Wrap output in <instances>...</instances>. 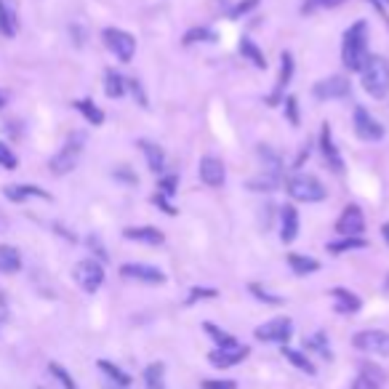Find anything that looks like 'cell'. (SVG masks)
Wrapping results in <instances>:
<instances>
[{"label": "cell", "mask_w": 389, "mask_h": 389, "mask_svg": "<svg viewBox=\"0 0 389 389\" xmlns=\"http://www.w3.org/2000/svg\"><path fill=\"white\" fill-rule=\"evenodd\" d=\"M125 88H128V83H125V78L118 70H107L104 73V94L110 99H121L125 94Z\"/></svg>", "instance_id": "484cf974"}, {"label": "cell", "mask_w": 389, "mask_h": 389, "mask_svg": "<svg viewBox=\"0 0 389 389\" xmlns=\"http://www.w3.org/2000/svg\"><path fill=\"white\" fill-rule=\"evenodd\" d=\"M336 232L341 237H363L365 232V216L360 206H347L336 219Z\"/></svg>", "instance_id": "9c48e42d"}, {"label": "cell", "mask_w": 389, "mask_h": 389, "mask_svg": "<svg viewBox=\"0 0 389 389\" xmlns=\"http://www.w3.org/2000/svg\"><path fill=\"white\" fill-rule=\"evenodd\" d=\"M3 101H6V99H3V94H0V107H3Z\"/></svg>", "instance_id": "f5cc1de1"}, {"label": "cell", "mask_w": 389, "mask_h": 389, "mask_svg": "<svg viewBox=\"0 0 389 389\" xmlns=\"http://www.w3.org/2000/svg\"><path fill=\"white\" fill-rule=\"evenodd\" d=\"M214 296H216L214 288H192L190 299H187V304H192V302H197V299H214Z\"/></svg>", "instance_id": "bcb514c9"}, {"label": "cell", "mask_w": 389, "mask_h": 389, "mask_svg": "<svg viewBox=\"0 0 389 389\" xmlns=\"http://www.w3.org/2000/svg\"><path fill=\"white\" fill-rule=\"evenodd\" d=\"M176 184H179L176 176H163V179H160V194L171 197V194L176 192Z\"/></svg>", "instance_id": "ee69618b"}, {"label": "cell", "mask_w": 389, "mask_h": 389, "mask_svg": "<svg viewBox=\"0 0 389 389\" xmlns=\"http://www.w3.org/2000/svg\"><path fill=\"white\" fill-rule=\"evenodd\" d=\"M312 94H315L317 99H344L350 97V80L344 78V75H333V78H326V80H320V83H315V88H312Z\"/></svg>", "instance_id": "7c38bea8"}, {"label": "cell", "mask_w": 389, "mask_h": 389, "mask_svg": "<svg viewBox=\"0 0 389 389\" xmlns=\"http://www.w3.org/2000/svg\"><path fill=\"white\" fill-rule=\"evenodd\" d=\"M152 203H155V206H160L163 208V211H166V214H168V216H176V208L171 206L168 203V197H166V194H152Z\"/></svg>", "instance_id": "7dc6e473"}, {"label": "cell", "mask_w": 389, "mask_h": 389, "mask_svg": "<svg viewBox=\"0 0 389 389\" xmlns=\"http://www.w3.org/2000/svg\"><path fill=\"white\" fill-rule=\"evenodd\" d=\"M83 142L85 136L83 134H75L67 144L61 147L59 152L49 160V168L54 176H64V173H70V171L78 166V160H80V152H83Z\"/></svg>", "instance_id": "277c9868"}, {"label": "cell", "mask_w": 389, "mask_h": 389, "mask_svg": "<svg viewBox=\"0 0 389 389\" xmlns=\"http://www.w3.org/2000/svg\"><path fill=\"white\" fill-rule=\"evenodd\" d=\"M125 83H128V88L134 91V97H139V104L147 107V97H144V91H142V85H139V80H125Z\"/></svg>", "instance_id": "c3c4849f"}, {"label": "cell", "mask_w": 389, "mask_h": 389, "mask_svg": "<svg viewBox=\"0 0 389 389\" xmlns=\"http://www.w3.org/2000/svg\"><path fill=\"white\" fill-rule=\"evenodd\" d=\"M115 176H118V179H125V182H131V184H136V176H134V173H128V171H118Z\"/></svg>", "instance_id": "681fc988"}, {"label": "cell", "mask_w": 389, "mask_h": 389, "mask_svg": "<svg viewBox=\"0 0 389 389\" xmlns=\"http://www.w3.org/2000/svg\"><path fill=\"white\" fill-rule=\"evenodd\" d=\"M285 112H288V123L299 125V101H296V97L285 99Z\"/></svg>", "instance_id": "7bdbcfd3"}, {"label": "cell", "mask_w": 389, "mask_h": 389, "mask_svg": "<svg viewBox=\"0 0 389 389\" xmlns=\"http://www.w3.org/2000/svg\"><path fill=\"white\" fill-rule=\"evenodd\" d=\"M307 347L331 360V347H328V339H326V333H323V331H317L315 336H309V339H307Z\"/></svg>", "instance_id": "d590c367"}, {"label": "cell", "mask_w": 389, "mask_h": 389, "mask_svg": "<svg viewBox=\"0 0 389 389\" xmlns=\"http://www.w3.org/2000/svg\"><path fill=\"white\" fill-rule=\"evenodd\" d=\"M121 275L125 280H139V283H147V285H160V283H166V275H163V269L152 267V264H123L121 267Z\"/></svg>", "instance_id": "8fae6325"}, {"label": "cell", "mask_w": 389, "mask_h": 389, "mask_svg": "<svg viewBox=\"0 0 389 389\" xmlns=\"http://www.w3.org/2000/svg\"><path fill=\"white\" fill-rule=\"evenodd\" d=\"M251 293H254L259 302H267V304H283V299H280V296H272V293H267L261 285H256V283H251Z\"/></svg>", "instance_id": "60d3db41"}, {"label": "cell", "mask_w": 389, "mask_h": 389, "mask_svg": "<svg viewBox=\"0 0 389 389\" xmlns=\"http://www.w3.org/2000/svg\"><path fill=\"white\" fill-rule=\"evenodd\" d=\"M197 173H200V182L208 184V187H221L224 179H227V168H224V163H221L219 158H214V155H206V158L200 160Z\"/></svg>", "instance_id": "9a60e30c"}, {"label": "cell", "mask_w": 389, "mask_h": 389, "mask_svg": "<svg viewBox=\"0 0 389 389\" xmlns=\"http://www.w3.org/2000/svg\"><path fill=\"white\" fill-rule=\"evenodd\" d=\"M3 194L11 200V203H25L30 197H40V200H51V194L40 187H32V184H8L3 187Z\"/></svg>", "instance_id": "d6986e66"}, {"label": "cell", "mask_w": 389, "mask_h": 389, "mask_svg": "<svg viewBox=\"0 0 389 389\" xmlns=\"http://www.w3.org/2000/svg\"><path fill=\"white\" fill-rule=\"evenodd\" d=\"M328 254H344V251H360V248H368V240L365 237H341L336 243H328Z\"/></svg>", "instance_id": "1f68e13d"}, {"label": "cell", "mask_w": 389, "mask_h": 389, "mask_svg": "<svg viewBox=\"0 0 389 389\" xmlns=\"http://www.w3.org/2000/svg\"><path fill=\"white\" fill-rule=\"evenodd\" d=\"M75 275V283L83 288L85 293H97L101 288V283H104V267L99 264L97 259H83V261H78L73 269Z\"/></svg>", "instance_id": "5b68a950"}, {"label": "cell", "mask_w": 389, "mask_h": 389, "mask_svg": "<svg viewBox=\"0 0 389 389\" xmlns=\"http://www.w3.org/2000/svg\"><path fill=\"white\" fill-rule=\"evenodd\" d=\"M110 389H125V387H110Z\"/></svg>", "instance_id": "db71d44e"}, {"label": "cell", "mask_w": 389, "mask_h": 389, "mask_svg": "<svg viewBox=\"0 0 389 389\" xmlns=\"http://www.w3.org/2000/svg\"><path fill=\"white\" fill-rule=\"evenodd\" d=\"M354 350L368 354H378V357H389V333L387 331H360L354 333Z\"/></svg>", "instance_id": "52a82bcc"}, {"label": "cell", "mask_w": 389, "mask_h": 389, "mask_svg": "<svg viewBox=\"0 0 389 389\" xmlns=\"http://www.w3.org/2000/svg\"><path fill=\"white\" fill-rule=\"evenodd\" d=\"M354 134L365 142H378V139H384V125L365 107H354Z\"/></svg>", "instance_id": "30bf717a"}, {"label": "cell", "mask_w": 389, "mask_h": 389, "mask_svg": "<svg viewBox=\"0 0 389 389\" xmlns=\"http://www.w3.org/2000/svg\"><path fill=\"white\" fill-rule=\"evenodd\" d=\"M125 240H134V243H144V245H160L166 240V235L158 227H125L123 230Z\"/></svg>", "instance_id": "44dd1931"}, {"label": "cell", "mask_w": 389, "mask_h": 389, "mask_svg": "<svg viewBox=\"0 0 389 389\" xmlns=\"http://www.w3.org/2000/svg\"><path fill=\"white\" fill-rule=\"evenodd\" d=\"M341 61L350 73H360L368 61V25L365 19H357L347 32H344V46H341Z\"/></svg>", "instance_id": "6da1fadb"}, {"label": "cell", "mask_w": 389, "mask_h": 389, "mask_svg": "<svg viewBox=\"0 0 389 389\" xmlns=\"http://www.w3.org/2000/svg\"><path fill=\"white\" fill-rule=\"evenodd\" d=\"M280 78H278V85H275V91L267 97V104L269 107H275L283 97V91H285V85L291 83V75H293V54L291 51H283V56H280Z\"/></svg>", "instance_id": "2e32d148"}, {"label": "cell", "mask_w": 389, "mask_h": 389, "mask_svg": "<svg viewBox=\"0 0 389 389\" xmlns=\"http://www.w3.org/2000/svg\"><path fill=\"white\" fill-rule=\"evenodd\" d=\"M299 237V211L293 206L280 208V240L283 243H293Z\"/></svg>", "instance_id": "e0dca14e"}, {"label": "cell", "mask_w": 389, "mask_h": 389, "mask_svg": "<svg viewBox=\"0 0 389 389\" xmlns=\"http://www.w3.org/2000/svg\"><path fill=\"white\" fill-rule=\"evenodd\" d=\"M248 357V347L245 344H230V347H216L214 352L208 354V360L211 365H216V368H230V365H237L240 360Z\"/></svg>", "instance_id": "5bb4252c"}, {"label": "cell", "mask_w": 389, "mask_h": 389, "mask_svg": "<svg viewBox=\"0 0 389 389\" xmlns=\"http://www.w3.org/2000/svg\"><path fill=\"white\" fill-rule=\"evenodd\" d=\"M331 299H333V309L339 312V315H354V312H360V296L352 291H347V288H333L331 291Z\"/></svg>", "instance_id": "ac0fdd59"}, {"label": "cell", "mask_w": 389, "mask_h": 389, "mask_svg": "<svg viewBox=\"0 0 389 389\" xmlns=\"http://www.w3.org/2000/svg\"><path fill=\"white\" fill-rule=\"evenodd\" d=\"M75 110L80 112L91 125H101V123H104V112L99 110L91 99H80V101H75Z\"/></svg>", "instance_id": "f546056e"}, {"label": "cell", "mask_w": 389, "mask_h": 389, "mask_svg": "<svg viewBox=\"0 0 389 389\" xmlns=\"http://www.w3.org/2000/svg\"><path fill=\"white\" fill-rule=\"evenodd\" d=\"M360 75L365 94H371L373 99H384L389 94V61L384 56H368Z\"/></svg>", "instance_id": "7a4b0ae2"}, {"label": "cell", "mask_w": 389, "mask_h": 389, "mask_svg": "<svg viewBox=\"0 0 389 389\" xmlns=\"http://www.w3.org/2000/svg\"><path fill=\"white\" fill-rule=\"evenodd\" d=\"M200 389H237V381L232 378H206Z\"/></svg>", "instance_id": "ab89813d"}, {"label": "cell", "mask_w": 389, "mask_h": 389, "mask_svg": "<svg viewBox=\"0 0 389 389\" xmlns=\"http://www.w3.org/2000/svg\"><path fill=\"white\" fill-rule=\"evenodd\" d=\"M16 166H19V158L13 155V149L8 144H3V142H0V168L13 171Z\"/></svg>", "instance_id": "74e56055"}, {"label": "cell", "mask_w": 389, "mask_h": 389, "mask_svg": "<svg viewBox=\"0 0 389 389\" xmlns=\"http://www.w3.org/2000/svg\"><path fill=\"white\" fill-rule=\"evenodd\" d=\"M285 190L299 203H320L328 194V190L323 187V182L317 176H309V173H296V176H291L285 182Z\"/></svg>", "instance_id": "3957f363"}, {"label": "cell", "mask_w": 389, "mask_h": 389, "mask_svg": "<svg viewBox=\"0 0 389 389\" xmlns=\"http://www.w3.org/2000/svg\"><path fill=\"white\" fill-rule=\"evenodd\" d=\"M256 155H259V160L264 163V171L267 173H275V176H280V168H283V160H280V155L272 149V147L267 144H259V149H256Z\"/></svg>", "instance_id": "f1b7e54d"}, {"label": "cell", "mask_w": 389, "mask_h": 389, "mask_svg": "<svg viewBox=\"0 0 389 389\" xmlns=\"http://www.w3.org/2000/svg\"><path fill=\"white\" fill-rule=\"evenodd\" d=\"M320 152H323V158H326V163H328V168L333 173L344 171V160H341L339 147L333 144V131H331L328 123H323V128H320Z\"/></svg>", "instance_id": "4fadbf2b"}, {"label": "cell", "mask_w": 389, "mask_h": 389, "mask_svg": "<svg viewBox=\"0 0 389 389\" xmlns=\"http://www.w3.org/2000/svg\"><path fill=\"white\" fill-rule=\"evenodd\" d=\"M203 328H206V333H208V336H211L214 341H216L219 347H230V344H237V339H235V336H230V333H224V331H219L216 326H214V323H206Z\"/></svg>", "instance_id": "8d00e7d4"}, {"label": "cell", "mask_w": 389, "mask_h": 389, "mask_svg": "<svg viewBox=\"0 0 389 389\" xmlns=\"http://www.w3.org/2000/svg\"><path fill=\"white\" fill-rule=\"evenodd\" d=\"M368 3H373L378 11H384V6H389V0H368Z\"/></svg>", "instance_id": "f907efd6"}, {"label": "cell", "mask_w": 389, "mask_h": 389, "mask_svg": "<svg viewBox=\"0 0 389 389\" xmlns=\"http://www.w3.org/2000/svg\"><path fill=\"white\" fill-rule=\"evenodd\" d=\"M384 381H387V373H384L378 365L365 363L363 368H360V376L354 378L352 389H381L384 387Z\"/></svg>", "instance_id": "ffe728a7"}, {"label": "cell", "mask_w": 389, "mask_h": 389, "mask_svg": "<svg viewBox=\"0 0 389 389\" xmlns=\"http://www.w3.org/2000/svg\"><path fill=\"white\" fill-rule=\"evenodd\" d=\"M283 357H285V360H288L291 365H296V368H299L302 373H307V376H315V373H317L315 365H312V360H309L304 352L293 350V347H285V344H283Z\"/></svg>", "instance_id": "d4e9b609"}, {"label": "cell", "mask_w": 389, "mask_h": 389, "mask_svg": "<svg viewBox=\"0 0 389 389\" xmlns=\"http://www.w3.org/2000/svg\"><path fill=\"white\" fill-rule=\"evenodd\" d=\"M19 30V16L13 8V0H0V35L13 37Z\"/></svg>", "instance_id": "7402d4cb"}, {"label": "cell", "mask_w": 389, "mask_h": 389, "mask_svg": "<svg viewBox=\"0 0 389 389\" xmlns=\"http://www.w3.org/2000/svg\"><path fill=\"white\" fill-rule=\"evenodd\" d=\"M381 235H384V240H387V245H389V221L381 227Z\"/></svg>", "instance_id": "816d5d0a"}, {"label": "cell", "mask_w": 389, "mask_h": 389, "mask_svg": "<svg viewBox=\"0 0 389 389\" xmlns=\"http://www.w3.org/2000/svg\"><path fill=\"white\" fill-rule=\"evenodd\" d=\"M240 54H243L245 59L254 64L256 70H267V59H264L261 49L256 46L251 37H243V40H240Z\"/></svg>", "instance_id": "83f0119b"}, {"label": "cell", "mask_w": 389, "mask_h": 389, "mask_svg": "<svg viewBox=\"0 0 389 389\" xmlns=\"http://www.w3.org/2000/svg\"><path fill=\"white\" fill-rule=\"evenodd\" d=\"M256 6H259V0H240L235 8L230 11V16L232 19H237V16H243V13H248V11H254Z\"/></svg>", "instance_id": "b9f144b4"}, {"label": "cell", "mask_w": 389, "mask_h": 389, "mask_svg": "<svg viewBox=\"0 0 389 389\" xmlns=\"http://www.w3.org/2000/svg\"><path fill=\"white\" fill-rule=\"evenodd\" d=\"M49 371H51V376L59 381L61 387L64 389H78V384H75V378L67 373V368L64 365H59V363H49Z\"/></svg>", "instance_id": "e575fe53"}, {"label": "cell", "mask_w": 389, "mask_h": 389, "mask_svg": "<svg viewBox=\"0 0 389 389\" xmlns=\"http://www.w3.org/2000/svg\"><path fill=\"white\" fill-rule=\"evenodd\" d=\"M293 333V323L288 317H275V320H267L264 326H259L254 331V336L259 341H272V344H285L291 339Z\"/></svg>", "instance_id": "ba28073f"}, {"label": "cell", "mask_w": 389, "mask_h": 389, "mask_svg": "<svg viewBox=\"0 0 389 389\" xmlns=\"http://www.w3.org/2000/svg\"><path fill=\"white\" fill-rule=\"evenodd\" d=\"M163 373H166V365H163V363H149V365H147V371H144L147 389H166Z\"/></svg>", "instance_id": "836d02e7"}, {"label": "cell", "mask_w": 389, "mask_h": 389, "mask_svg": "<svg viewBox=\"0 0 389 389\" xmlns=\"http://www.w3.org/2000/svg\"><path fill=\"white\" fill-rule=\"evenodd\" d=\"M280 187V176H275V173H261V176H254L251 182H248V190L251 192H275Z\"/></svg>", "instance_id": "4dcf8cb0"}, {"label": "cell", "mask_w": 389, "mask_h": 389, "mask_svg": "<svg viewBox=\"0 0 389 389\" xmlns=\"http://www.w3.org/2000/svg\"><path fill=\"white\" fill-rule=\"evenodd\" d=\"M104 46L118 56L121 61H131L136 54V37L131 32H125V30H118V27H107L104 32Z\"/></svg>", "instance_id": "8992f818"}, {"label": "cell", "mask_w": 389, "mask_h": 389, "mask_svg": "<svg viewBox=\"0 0 389 389\" xmlns=\"http://www.w3.org/2000/svg\"><path fill=\"white\" fill-rule=\"evenodd\" d=\"M197 40H216V32L208 30V27H197V30H190V32L184 35V43H187V46H190V43H197Z\"/></svg>", "instance_id": "f35d334b"}, {"label": "cell", "mask_w": 389, "mask_h": 389, "mask_svg": "<svg viewBox=\"0 0 389 389\" xmlns=\"http://www.w3.org/2000/svg\"><path fill=\"white\" fill-rule=\"evenodd\" d=\"M288 264H291V269L296 275H312V272L320 269V261L304 254H288Z\"/></svg>", "instance_id": "4316f807"}, {"label": "cell", "mask_w": 389, "mask_h": 389, "mask_svg": "<svg viewBox=\"0 0 389 389\" xmlns=\"http://www.w3.org/2000/svg\"><path fill=\"white\" fill-rule=\"evenodd\" d=\"M97 365H99V371H104V373L115 381V387H125V389L131 387V376H128V373H123L115 363H110V360H99Z\"/></svg>", "instance_id": "d6a6232c"}, {"label": "cell", "mask_w": 389, "mask_h": 389, "mask_svg": "<svg viewBox=\"0 0 389 389\" xmlns=\"http://www.w3.org/2000/svg\"><path fill=\"white\" fill-rule=\"evenodd\" d=\"M139 147H142V152H144L149 171H152V173H163V168H166V155H163V149H160L158 144H152V142H147V139H142Z\"/></svg>", "instance_id": "cb8c5ba5"}, {"label": "cell", "mask_w": 389, "mask_h": 389, "mask_svg": "<svg viewBox=\"0 0 389 389\" xmlns=\"http://www.w3.org/2000/svg\"><path fill=\"white\" fill-rule=\"evenodd\" d=\"M22 269V254L13 245H0V272L3 275H13Z\"/></svg>", "instance_id": "603a6c76"}, {"label": "cell", "mask_w": 389, "mask_h": 389, "mask_svg": "<svg viewBox=\"0 0 389 389\" xmlns=\"http://www.w3.org/2000/svg\"><path fill=\"white\" fill-rule=\"evenodd\" d=\"M347 0H307V8H339Z\"/></svg>", "instance_id": "f6af8a7d"}]
</instances>
